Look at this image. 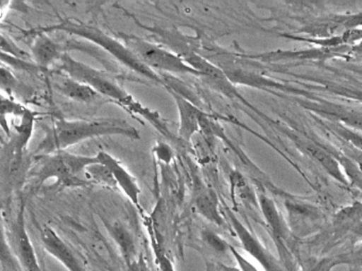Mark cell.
Returning <instances> with one entry per match:
<instances>
[{
	"mask_svg": "<svg viewBox=\"0 0 362 271\" xmlns=\"http://www.w3.org/2000/svg\"><path fill=\"white\" fill-rule=\"evenodd\" d=\"M59 70L62 73L71 76L74 80H79L94 89L98 95L109 97L115 103L120 104L129 112L145 118L151 123L160 133L167 138L173 137L166 123L156 112H152L143 104L134 99L122 85L118 84L111 76L100 71L88 64L82 63L74 59L69 53H63L61 57Z\"/></svg>",
	"mask_w": 362,
	"mask_h": 271,
	"instance_id": "6da1fadb",
	"label": "cell"
},
{
	"mask_svg": "<svg viewBox=\"0 0 362 271\" xmlns=\"http://www.w3.org/2000/svg\"><path fill=\"white\" fill-rule=\"evenodd\" d=\"M105 136H122L132 140L141 138L139 131L122 119L66 120L61 118L54 123L45 139L40 144L39 150L44 152V154H52L67 150L86 140Z\"/></svg>",
	"mask_w": 362,
	"mask_h": 271,
	"instance_id": "7a4b0ae2",
	"label": "cell"
},
{
	"mask_svg": "<svg viewBox=\"0 0 362 271\" xmlns=\"http://www.w3.org/2000/svg\"><path fill=\"white\" fill-rule=\"evenodd\" d=\"M54 31L65 32V33L79 36L88 42H93L135 73L139 74L152 82L163 85L164 87L166 85L164 78H160L158 72L148 68L122 40L110 35L97 25H90V23L76 20V19H63L61 23H56V25L33 30V32H43V33L47 34Z\"/></svg>",
	"mask_w": 362,
	"mask_h": 271,
	"instance_id": "3957f363",
	"label": "cell"
},
{
	"mask_svg": "<svg viewBox=\"0 0 362 271\" xmlns=\"http://www.w3.org/2000/svg\"><path fill=\"white\" fill-rule=\"evenodd\" d=\"M98 161L97 156H81L60 150L40 157L35 176L41 183L49 179H56L58 183L66 186H83L88 183L82 180L86 169Z\"/></svg>",
	"mask_w": 362,
	"mask_h": 271,
	"instance_id": "277c9868",
	"label": "cell"
},
{
	"mask_svg": "<svg viewBox=\"0 0 362 271\" xmlns=\"http://www.w3.org/2000/svg\"><path fill=\"white\" fill-rule=\"evenodd\" d=\"M122 42L130 50L147 66L156 72H166L173 74H190L201 76V73L190 67L177 52L167 50L154 42H148L139 36L120 33Z\"/></svg>",
	"mask_w": 362,
	"mask_h": 271,
	"instance_id": "5b68a950",
	"label": "cell"
},
{
	"mask_svg": "<svg viewBox=\"0 0 362 271\" xmlns=\"http://www.w3.org/2000/svg\"><path fill=\"white\" fill-rule=\"evenodd\" d=\"M226 212L237 236L240 239L245 251L247 252L252 258H255L262 265L264 271H285L276 258L250 233V231L239 222L238 218L233 214V212L228 209H226Z\"/></svg>",
	"mask_w": 362,
	"mask_h": 271,
	"instance_id": "8992f818",
	"label": "cell"
},
{
	"mask_svg": "<svg viewBox=\"0 0 362 271\" xmlns=\"http://www.w3.org/2000/svg\"><path fill=\"white\" fill-rule=\"evenodd\" d=\"M165 88L170 93L179 112V137L184 141L190 142L201 129V119L204 112H201L192 102L177 92L173 87L165 85Z\"/></svg>",
	"mask_w": 362,
	"mask_h": 271,
	"instance_id": "52a82bcc",
	"label": "cell"
},
{
	"mask_svg": "<svg viewBox=\"0 0 362 271\" xmlns=\"http://www.w3.org/2000/svg\"><path fill=\"white\" fill-rule=\"evenodd\" d=\"M41 239L46 251L54 256L69 271H88L74 250L65 243L64 239L48 226L41 231Z\"/></svg>",
	"mask_w": 362,
	"mask_h": 271,
	"instance_id": "ba28073f",
	"label": "cell"
},
{
	"mask_svg": "<svg viewBox=\"0 0 362 271\" xmlns=\"http://www.w3.org/2000/svg\"><path fill=\"white\" fill-rule=\"evenodd\" d=\"M96 156L101 163H103V164L109 167L110 171L113 174V177L114 179H115L117 188H119L120 190L124 192V194L130 199L131 203H132L139 211L143 212L141 203H139L141 188H139L135 178L131 175L130 171H129L117 159L114 158L112 155H110L109 152L101 150Z\"/></svg>",
	"mask_w": 362,
	"mask_h": 271,
	"instance_id": "9c48e42d",
	"label": "cell"
},
{
	"mask_svg": "<svg viewBox=\"0 0 362 271\" xmlns=\"http://www.w3.org/2000/svg\"><path fill=\"white\" fill-rule=\"evenodd\" d=\"M13 243L16 255H18L23 268L26 271H41L37 255H35V248H33L30 236L27 232L26 224H25L24 203H22L18 218H16V226H14Z\"/></svg>",
	"mask_w": 362,
	"mask_h": 271,
	"instance_id": "30bf717a",
	"label": "cell"
},
{
	"mask_svg": "<svg viewBox=\"0 0 362 271\" xmlns=\"http://www.w3.org/2000/svg\"><path fill=\"white\" fill-rule=\"evenodd\" d=\"M31 33H35V42L31 47V56L37 67L48 69L56 61H60L64 52L61 51L60 46L50 37L49 34L33 31Z\"/></svg>",
	"mask_w": 362,
	"mask_h": 271,
	"instance_id": "8fae6325",
	"label": "cell"
},
{
	"mask_svg": "<svg viewBox=\"0 0 362 271\" xmlns=\"http://www.w3.org/2000/svg\"><path fill=\"white\" fill-rule=\"evenodd\" d=\"M54 87L61 95H65L69 99L80 103H90L98 97V93L90 88L88 85L74 80L71 76L60 72V74L54 78Z\"/></svg>",
	"mask_w": 362,
	"mask_h": 271,
	"instance_id": "7c38bea8",
	"label": "cell"
},
{
	"mask_svg": "<svg viewBox=\"0 0 362 271\" xmlns=\"http://www.w3.org/2000/svg\"><path fill=\"white\" fill-rule=\"evenodd\" d=\"M196 210L200 215L206 218L209 222L221 226L223 224V218L219 211V203L217 195L211 188L201 191L196 196L194 200Z\"/></svg>",
	"mask_w": 362,
	"mask_h": 271,
	"instance_id": "4fadbf2b",
	"label": "cell"
},
{
	"mask_svg": "<svg viewBox=\"0 0 362 271\" xmlns=\"http://www.w3.org/2000/svg\"><path fill=\"white\" fill-rule=\"evenodd\" d=\"M110 232L113 235L114 239L119 246L122 255L127 258V260H131V258L134 256L135 246L133 237L131 236L129 231H127V229L122 224L117 222V224H114L111 227Z\"/></svg>",
	"mask_w": 362,
	"mask_h": 271,
	"instance_id": "5bb4252c",
	"label": "cell"
},
{
	"mask_svg": "<svg viewBox=\"0 0 362 271\" xmlns=\"http://www.w3.org/2000/svg\"><path fill=\"white\" fill-rule=\"evenodd\" d=\"M86 178L88 181L97 182V183L105 184V186L116 188L115 179H114L113 174L110 171L107 165L97 161L94 164H90L86 169Z\"/></svg>",
	"mask_w": 362,
	"mask_h": 271,
	"instance_id": "9a60e30c",
	"label": "cell"
},
{
	"mask_svg": "<svg viewBox=\"0 0 362 271\" xmlns=\"http://www.w3.org/2000/svg\"><path fill=\"white\" fill-rule=\"evenodd\" d=\"M1 53H6V54L10 55V56L24 59V61H30V59H33V56L29 53L25 52L11 38L7 37L5 34H3V36H1Z\"/></svg>",
	"mask_w": 362,
	"mask_h": 271,
	"instance_id": "2e32d148",
	"label": "cell"
},
{
	"mask_svg": "<svg viewBox=\"0 0 362 271\" xmlns=\"http://www.w3.org/2000/svg\"><path fill=\"white\" fill-rule=\"evenodd\" d=\"M203 239L206 241L207 245L215 250L216 252L219 253H224V252L230 250V245L226 243L221 237L218 236L216 233L211 232L209 230H205L203 232Z\"/></svg>",
	"mask_w": 362,
	"mask_h": 271,
	"instance_id": "e0dca14e",
	"label": "cell"
},
{
	"mask_svg": "<svg viewBox=\"0 0 362 271\" xmlns=\"http://www.w3.org/2000/svg\"><path fill=\"white\" fill-rule=\"evenodd\" d=\"M338 264H340V263L332 260V258H322V260H315V262L308 263L307 266H305V268L303 269V271H332V269Z\"/></svg>",
	"mask_w": 362,
	"mask_h": 271,
	"instance_id": "ac0fdd59",
	"label": "cell"
},
{
	"mask_svg": "<svg viewBox=\"0 0 362 271\" xmlns=\"http://www.w3.org/2000/svg\"><path fill=\"white\" fill-rule=\"evenodd\" d=\"M230 252L232 254L233 258L236 260L237 265H238L239 270L240 271H259L256 268L255 265L252 264L247 258H245L243 254L239 253L233 246L230 247Z\"/></svg>",
	"mask_w": 362,
	"mask_h": 271,
	"instance_id": "d6986e66",
	"label": "cell"
},
{
	"mask_svg": "<svg viewBox=\"0 0 362 271\" xmlns=\"http://www.w3.org/2000/svg\"><path fill=\"white\" fill-rule=\"evenodd\" d=\"M154 250H156V262L160 266V271H175L173 263L167 258L166 254L158 248L156 247Z\"/></svg>",
	"mask_w": 362,
	"mask_h": 271,
	"instance_id": "ffe728a7",
	"label": "cell"
},
{
	"mask_svg": "<svg viewBox=\"0 0 362 271\" xmlns=\"http://www.w3.org/2000/svg\"><path fill=\"white\" fill-rule=\"evenodd\" d=\"M1 84L4 87H8V89L11 88L16 84L13 74L9 70L6 69V67L1 68Z\"/></svg>",
	"mask_w": 362,
	"mask_h": 271,
	"instance_id": "44dd1931",
	"label": "cell"
},
{
	"mask_svg": "<svg viewBox=\"0 0 362 271\" xmlns=\"http://www.w3.org/2000/svg\"><path fill=\"white\" fill-rule=\"evenodd\" d=\"M220 269L221 271H240L239 268H235V267L226 266L224 264H219Z\"/></svg>",
	"mask_w": 362,
	"mask_h": 271,
	"instance_id": "7402d4cb",
	"label": "cell"
}]
</instances>
